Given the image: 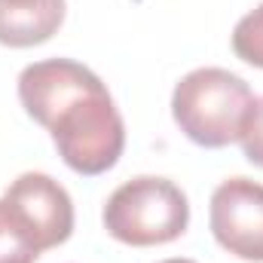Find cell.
Instances as JSON below:
<instances>
[{
  "mask_svg": "<svg viewBox=\"0 0 263 263\" xmlns=\"http://www.w3.org/2000/svg\"><path fill=\"white\" fill-rule=\"evenodd\" d=\"M18 101L77 175H104L126 147L123 117L98 73L70 59L34 62L18 73Z\"/></svg>",
  "mask_w": 263,
  "mask_h": 263,
  "instance_id": "obj_1",
  "label": "cell"
},
{
  "mask_svg": "<svg viewBox=\"0 0 263 263\" xmlns=\"http://www.w3.org/2000/svg\"><path fill=\"white\" fill-rule=\"evenodd\" d=\"M257 98L251 86L223 67H196L175 86L172 117L193 144L217 150L242 141Z\"/></svg>",
  "mask_w": 263,
  "mask_h": 263,
  "instance_id": "obj_2",
  "label": "cell"
},
{
  "mask_svg": "<svg viewBox=\"0 0 263 263\" xmlns=\"http://www.w3.org/2000/svg\"><path fill=\"white\" fill-rule=\"evenodd\" d=\"M104 230L132 248L168 245L184 236L190 223V202L184 190L156 175H141L120 184L104 205Z\"/></svg>",
  "mask_w": 263,
  "mask_h": 263,
  "instance_id": "obj_3",
  "label": "cell"
},
{
  "mask_svg": "<svg viewBox=\"0 0 263 263\" xmlns=\"http://www.w3.org/2000/svg\"><path fill=\"white\" fill-rule=\"evenodd\" d=\"M0 199L40 251H49L70 239L73 202L55 178L43 172H25L6 187V193Z\"/></svg>",
  "mask_w": 263,
  "mask_h": 263,
  "instance_id": "obj_4",
  "label": "cell"
},
{
  "mask_svg": "<svg viewBox=\"0 0 263 263\" xmlns=\"http://www.w3.org/2000/svg\"><path fill=\"white\" fill-rule=\"evenodd\" d=\"M211 233L223 251L239 260L263 263V184L230 178L211 193Z\"/></svg>",
  "mask_w": 263,
  "mask_h": 263,
  "instance_id": "obj_5",
  "label": "cell"
},
{
  "mask_svg": "<svg viewBox=\"0 0 263 263\" xmlns=\"http://www.w3.org/2000/svg\"><path fill=\"white\" fill-rule=\"evenodd\" d=\"M65 22V0H0V43L28 49L46 43Z\"/></svg>",
  "mask_w": 263,
  "mask_h": 263,
  "instance_id": "obj_6",
  "label": "cell"
},
{
  "mask_svg": "<svg viewBox=\"0 0 263 263\" xmlns=\"http://www.w3.org/2000/svg\"><path fill=\"white\" fill-rule=\"evenodd\" d=\"M43 251L0 199V263H37Z\"/></svg>",
  "mask_w": 263,
  "mask_h": 263,
  "instance_id": "obj_7",
  "label": "cell"
},
{
  "mask_svg": "<svg viewBox=\"0 0 263 263\" xmlns=\"http://www.w3.org/2000/svg\"><path fill=\"white\" fill-rule=\"evenodd\" d=\"M233 52L254 67H263V3L233 28Z\"/></svg>",
  "mask_w": 263,
  "mask_h": 263,
  "instance_id": "obj_8",
  "label": "cell"
},
{
  "mask_svg": "<svg viewBox=\"0 0 263 263\" xmlns=\"http://www.w3.org/2000/svg\"><path fill=\"white\" fill-rule=\"evenodd\" d=\"M242 150H245V159L260 165L263 168V98L257 101L254 114H251V123L242 135Z\"/></svg>",
  "mask_w": 263,
  "mask_h": 263,
  "instance_id": "obj_9",
  "label": "cell"
},
{
  "mask_svg": "<svg viewBox=\"0 0 263 263\" xmlns=\"http://www.w3.org/2000/svg\"><path fill=\"white\" fill-rule=\"evenodd\" d=\"M159 263H196V260H187V257H172V260H159Z\"/></svg>",
  "mask_w": 263,
  "mask_h": 263,
  "instance_id": "obj_10",
  "label": "cell"
}]
</instances>
